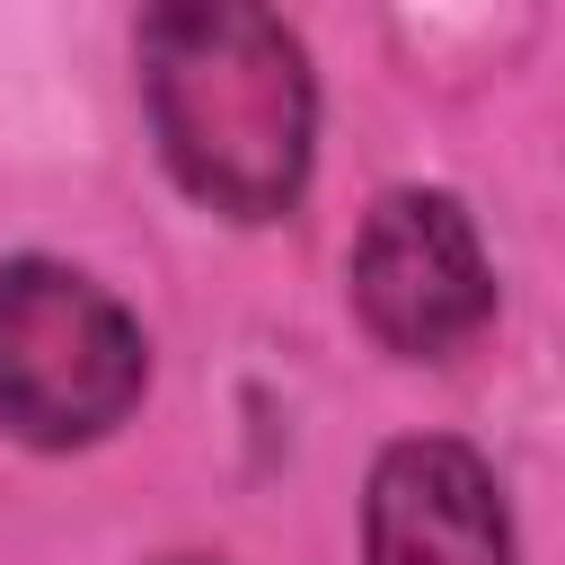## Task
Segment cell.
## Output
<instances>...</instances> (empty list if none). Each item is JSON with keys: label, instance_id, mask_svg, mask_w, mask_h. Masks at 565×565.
Returning a JSON list of instances; mask_svg holds the SVG:
<instances>
[{"label": "cell", "instance_id": "obj_1", "mask_svg": "<svg viewBox=\"0 0 565 565\" xmlns=\"http://www.w3.org/2000/svg\"><path fill=\"white\" fill-rule=\"evenodd\" d=\"M141 97L177 185L230 221H265L309 177L318 88L282 18L238 0H185L141 18Z\"/></svg>", "mask_w": 565, "mask_h": 565}, {"label": "cell", "instance_id": "obj_2", "mask_svg": "<svg viewBox=\"0 0 565 565\" xmlns=\"http://www.w3.org/2000/svg\"><path fill=\"white\" fill-rule=\"evenodd\" d=\"M141 327L71 265H0V424L35 450L115 433L141 397Z\"/></svg>", "mask_w": 565, "mask_h": 565}, {"label": "cell", "instance_id": "obj_3", "mask_svg": "<svg viewBox=\"0 0 565 565\" xmlns=\"http://www.w3.org/2000/svg\"><path fill=\"white\" fill-rule=\"evenodd\" d=\"M353 309L388 353H450L486 327L494 274L450 194H388L353 238Z\"/></svg>", "mask_w": 565, "mask_h": 565}, {"label": "cell", "instance_id": "obj_4", "mask_svg": "<svg viewBox=\"0 0 565 565\" xmlns=\"http://www.w3.org/2000/svg\"><path fill=\"white\" fill-rule=\"evenodd\" d=\"M371 565H512L503 494L459 441H397L371 468Z\"/></svg>", "mask_w": 565, "mask_h": 565}]
</instances>
